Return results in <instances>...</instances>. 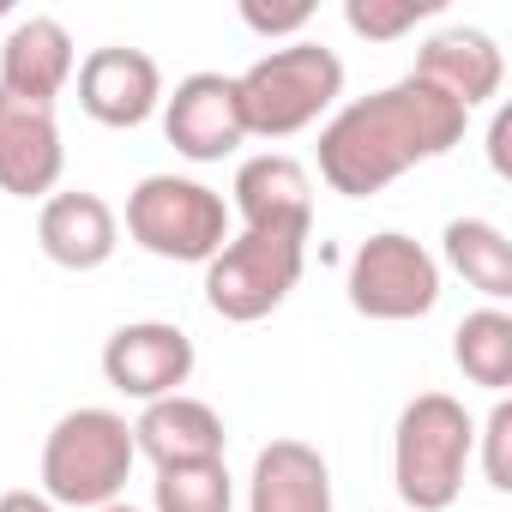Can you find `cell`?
I'll list each match as a JSON object with an SVG mask.
<instances>
[{"mask_svg": "<svg viewBox=\"0 0 512 512\" xmlns=\"http://www.w3.org/2000/svg\"><path fill=\"white\" fill-rule=\"evenodd\" d=\"M464 127L470 115L446 91L404 73L398 85L344 103L320 127V175L344 199H374L416 163H434L452 145H464Z\"/></svg>", "mask_w": 512, "mask_h": 512, "instance_id": "obj_1", "label": "cell"}, {"mask_svg": "<svg viewBox=\"0 0 512 512\" xmlns=\"http://www.w3.org/2000/svg\"><path fill=\"white\" fill-rule=\"evenodd\" d=\"M476 422L452 392H416L392 428V488L410 512H446L464 494Z\"/></svg>", "mask_w": 512, "mask_h": 512, "instance_id": "obj_2", "label": "cell"}, {"mask_svg": "<svg viewBox=\"0 0 512 512\" xmlns=\"http://www.w3.org/2000/svg\"><path fill=\"white\" fill-rule=\"evenodd\" d=\"M235 97H241L247 139H296L326 109H338V97H344V61L326 43L296 37V43H284V49L253 61L235 79Z\"/></svg>", "mask_w": 512, "mask_h": 512, "instance_id": "obj_3", "label": "cell"}, {"mask_svg": "<svg viewBox=\"0 0 512 512\" xmlns=\"http://www.w3.org/2000/svg\"><path fill=\"white\" fill-rule=\"evenodd\" d=\"M133 458H139L133 422L103 410V404H79L43 440V500L79 506V512L115 506L127 476H133Z\"/></svg>", "mask_w": 512, "mask_h": 512, "instance_id": "obj_4", "label": "cell"}, {"mask_svg": "<svg viewBox=\"0 0 512 512\" xmlns=\"http://www.w3.org/2000/svg\"><path fill=\"white\" fill-rule=\"evenodd\" d=\"M314 229H241L205 260V308L229 326H253L290 302L308 266Z\"/></svg>", "mask_w": 512, "mask_h": 512, "instance_id": "obj_5", "label": "cell"}, {"mask_svg": "<svg viewBox=\"0 0 512 512\" xmlns=\"http://www.w3.org/2000/svg\"><path fill=\"white\" fill-rule=\"evenodd\" d=\"M127 235L169 266H205L229 241V205L193 175H145L127 193Z\"/></svg>", "mask_w": 512, "mask_h": 512, "instance_id": "obj_6", "label": "cell"}, {"mask_svg": "<svg viewBox=\"0 0 512 512\" xmlns=\"http://www.w3.org/2000/svg\"><path fill=\"white\" fill-rule=\"evenodd\" d=\"M344 290L350 308L362 320H428L440 302V260L404 229H380L368 235L350 266H344Z\"/></svg>", "mask_w": 512, "mask_h": 512, "instance_id": "obj_7", "label": "cell"}, {"mask_svg": "<svg viewBox=\"0 0 512 512\" xmlns=\"http://www.w3.org/2000/svg\"><path fill=\"white\" fill-rule=\"evenodd\" d=\"M193 362H199L193 338L181 326H169V320H127L103 344V380L133 404L175 398L193 380Z\"/></svg>", "mask_w": 512, "mask_h": 512, "instance_id": "obj_8", "label": "cell"}, {"mask_svg": "<svg viewBox=\"0 0 512 512\" xmlns=\"http://www.w3.org/2000/svg\"><path fill=\"white\" fill-rule=\"evenodd\" d=\"M163 139L187 163H223V157H235L241 139H247L235 79L229 73H187L163 97Z\"/></svg>", "mask_w": 512, "mask_h": 512, "instance_id": "obj_9", "label": "cell"}, {"mask_svg": "<svg viewBox=\"0 0 512 512\" xmlns=\"http://www.w3.org/2000/svg\"><path fill=\"white\" fill-rule=\"evenodd\" d=\"M79 109L97 127H145L163 109V73L145 49L103 43L79 61Z\"/></svg>", "mask_w": 512, "mask_h": 512, "instance_id": "obj_10", "label": "cell"}, {"mask_svg": "<svg viewBox=\"0 0 512 512\" xmlns=\"http://www.w3.org/2000/svg\"><path fill=\"white\" fill-rule=\"evenodd\" d=\"M67 145L55 103H25L13 91H0V193L13 199H49L61 187Z\"/></svg>", "mask_w": 512, "mask_h": 512, "instance_id": "obj_11", "label": "cell"}, {"mask_svg": "<svg viewBox=\"0 0 512 512\" xmlns=\"http://www.w3.org/2000/svg\"><path fill=\"white\" fill-rule=\"evenodd\" d=\"M37 247L61 272H97L121 247V217L103 193H85V187L49 193L43 211H37Z\"/></svg>", "mask_w": 512, "mask_h": 512, "instance_id": "obj_12", "label": "cell"}, {"mask_svg": "<svg viewBox=\"0 0 512 512\" xmlns=\"http://www.w3.org/2000/svg\"><path fill=\"white\" fill-rule=\"evenodd\" d=\"M410 73H416L422 85L446 91V97L470 115L476 103L500 97V85H506V55H500V43H494L488 31H476V25H452V31H440V37L422 43V55H416Z\"/></svg>", "mask_w": 512, "mask_h": 512, "instance_id": "obj_13", "label": "cell"}, {"mask_svg": "<svg viewBox=\"0 0 512 512\" xmlns=\"http://www.w3.org/2000/svg\"><path fill=\"white\" fill-rule=\"evenodd\" d=\"M79 73V49L67 37L61 19L49 13H31L7 31V43H0V91H13L25 103H55Z\"/></svg>", "mask_w": 512, "mask_h": 512, "instance_id": "obj_14", "label": "cell"}, {"mask_svg": "<svg viewBox=\"0 0 512 512\" xmlns=\"http://www.w3.org/2000/svg\"><path fill=\"white\" fill-rule=\"evenodd\" d=\"M247 512H332V464L308 440H266L253 452Z\"/></svg>", "mask_w": 512, "mask_h": 512, "instance_id": "obj_15", "label": "cell"}, {"mask_svg": "<svg viewBox=\"0 0 512 512\" xmlns=\"http://www.w3.org/2000/svg\"><path fill=\"white\" fill-rule=\"evenodd\" d=\"M241 229H314V181L290 151H260L235 169Z\"/></svg>", "mask_w": 512, "mask_h": 512, "instance_id": "obj_16", "label": "cell"}, {"mask_svg": "<svg viewBox=\"0 0 512 512\" xmlns=\"http://www.w3.org/2000/svg\"><path fill=\"white\" fill-rule=\"evenodd\" d=\"M133 446H139L157 470H169V464H205V458H223L229 428H223V416H217L205 398L175 392V398H157V404L139 410Z\"/></svg>", "mask_w": 512, "mask_h": 512, "instance_id": "obj_17", "label": "cell"}, {"mask_svg": "<svg viewBox=\"0 0 512 512\" xmlns=\"http://www.w3.org/2000/svg\"><path fill=\"white\" fill-rule=\"evenodd\" d=\"M440 253H446V266L476 296H488V308H500L512 296V241L500 235V223H488V217H452L440 229Z\"/></svg>", "mask_w": 512, "mask_h": 512, "instance_id": "obj_18", "label": "cell"}, {"mask_svg": "<svg viewBox=\"0 0 512 512\" xmlns=\"http://www.w3.org/2000/svg\"><path fill=\"white\" fill-rule=\"evenodd\" d=\"M452 362H458V374L470 386H482V392L500 398L512 386V314L506 308L464 314L458 332H452Z\"/></svg>", "mask_w": 512, "mask_h": 512, "instance_id": "obj_19", "label": "cell"}, {"mask_svg": "<svg viewBox=\"0 0 512 512\" xmlns=\"http://www.w3.org/2000/svg\"><path fill=\"white\" fill-rule=\"evenodd\" d=\"M151 506L157 512H229L235 506V476L223 458L205 464H169L151 482Z\"/></svg>", "mask_w": 512, "mask_h": 512, "instance_id": "obj_20", "label": "cell"}, {"mask_svg": "<svg viewBox=\"0 0 512 512\" xmlns=\"http://www.w3.org/2000/svg\"><path fill=\"white\" fill-rule=\"evenodd\" d=\"M446 0H344V25L368 43H398L422 19H434Z\"/></svg>", "mask_w": 512, "mask_h": 512, "instance_id": "obj_21", "label": "cell"}, {"mask_svg": "<svg viewBox=\"0 0 512 512\" xmlns=\"http://www.w3.org/2000/svg\"><path fill=\"white\" fill-rule=\"evenodd\" d=\"M476 446H482V476H488V488L506 494V488H512V404H506V398H500V404L488 410V422L476 428Z\"/></svg>", "mask_w": 512, "mask_h": 512, "instance_id": "obj_22", "label": "cell"}, {"mask_svg": "<svg viewBox=\"0 0 512 512\" xmlns=\"http://www.w3.org/2000/svg\"><path fill=\"white\" fill-rule=\"evenodd\" d=\"M314 19L308 0H296V7H260V0H241V25L247 31H260V37H290Z\"/></svg>", "mask_w": 512, "mask_h": 512, "instance_id": "obj_23", "label": "cell"}, {"mask_svg": "<svg viewBox=\"0 0 512 512\" xmlns=\"http://www.w3.org/2000/svg\"><path fill=\"white\" fill-rule=\"evenodd\" d=\"M0 512H61V506H49V500L31 494V488H13V494H0Z\"/></svg>", "mask_w": 512, "mask_h": 512, "instance_id": "obj_24", "label": "cell"}, {"mask_svg": "<svg viewBox=\"0 0 512 512\" xmlns=\"http://www.w3.org/2000/svg\"><path fill=\"white\" fill-rule=\"evenodd\" d=\"M506 133H512V115H494V133H488V163L506 175Z\"/></svg>", "mask_w": 512, "mask_h": 512, "instance_id": "obj_25", "label": "cell"}, {"mask_svg": "<svg viewBox=\"0 0 512 512\" xmlns=\"http://www.w3.org/2000/svg\"><path fill=\"white\" fill-rule=\"evenodd\" d=\"M97 512H139V506H127V500H115V506H97Z\"/></svg>", "mask_w": 512, "mask_h": 512, "instance_id": "obj_26", "label": "cell"}]
</instances>
